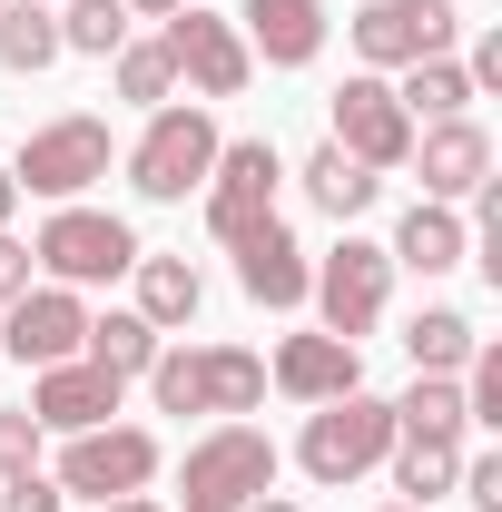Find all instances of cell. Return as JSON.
<instances>
[{
  "mask_svg": "<svg viewBox=\"0 0 502 512\" xmlns=\"http://www.w3.org/2000/svg\"><path fill=\"white\" fill-rule=\"evenodd\" d=\"M30 256L60 276V286H109V276H128L138 266V237H128V217H99V207H60L40 237H30Z\"/></svg>",
  "mask_w": 502,
  "mask_h": 512,
  "instance_id": "8992f818",
  "label": "cell"
},
{
  "mask_svg": "<svg viewBox=\"0 0 502 512\" xmlns=\"http://www.w3.org/2000/svg\"><path fill=\"white\" fill-rule=\"evenodd\" d=\"M109 414H119V375H99L89 355L30 375V424H40V434H89V424H109Z\"/></svg>",
  "mask_w": 502,
  "mask_h": 512,
  "instance_id": "9a60e30c",
  "label": "cell"
},
{
  "mask_svg": "<svg viewBox=\"0 0 502 512\" xmlns=\"http://www.w3.org/2000/svg\"><path fill=\"white\" fill-rule=\"evenodd\" d=\"M276 188H286L276 138H237V148H217V168H207V227L237 247L247 227H266V217H276Z\"/></svg>",
  "mask_w": 502,
  "mask_h": 512,
  "instance_id": "ba28073f",
  "label": "cell"
},
{
  "mask_svg": "<svg viewBox=\"0 0 502 512\" xmlns=\"http://www.w3.org/2000/svg\"><path fill=\"white\" fill-rule=\"evenodd\" d=\"M79 335H89L79 286H30V296H10V306H0V355H20L30 375H40V365H69V355H79Z\"/></svg>",
  "mask_w": 502,
  "mask_h": 512,
  "instance_id": "4fadbf2b",
  "label": "cell"
},
{
  "mask_svg": "<svg viewBox=\"0 0 502 512\" xmlns=\"http://www.w3.org/2000/svg\"><path fill=\"white\" fill-rule=\"evenodd\" d=\"M296 178H306V197L315 207H325V217H335V227H355V217H365V207H375V168H355V158H345V148H335V138H325V148H315L306 168H296Z\"/></svg>",
  "mask_w": 502,
  "mask_h": 512,
  "instance_id": "44dd1931",
  "label": "cell"
},
{
  "mask_svg": "<svg viewBox=\"0 0 502 512\" xmlns=\"http://www.w3.org/2000/svg\"><path fill=\"white\" fill-rule=\"evenodd\" d=\"M79 355H89V365H99V375H148V365H158V325L138 316V306H119V316H89V335H79Z\"/></svg>",
  "mask_w": 502,
  "mask_h": 512,
  "instance_id": "603a6c76",
  "label": "cell"
},
{
  "mask_svg": "<svg viewBox=\"0 0 502 512\" xmlns=\"http://www.w3.org/2000/svg\"><path fill=\"white\" fill-rule=\"evenodd\" d=\"M453 50V0H365L355 10V60L375 69H414V60H443Z\"/></svg>",
  "mask_w": 502,
  "mask_h": 512,
  "instance_id": "9c48e42d",
  "label": "cell"
},
{
  "mask_svg": "<svg viewBox=\"0 0 502 512\" xmlns=\"http://www.w3.org/2000/svg\"><path fill=\"white\" fill-rule=\"evenodd\" d=\"M306 276H315V256L286 237V217H266V227L237 237V286H247L256 306H276V316H286V306H306Z\"/></svg>",
  "mask_w": 502,
  "mask_h": 512,
  "instance_id": "2e32d148",
  "label": "cell"
},
{
  "mask_svg": "<svg viewBox=\"0 0 502 512\" xmlns=\"http://www.w3.org/2000/svg\"><path fill=\"white\" fill-rule=\"evenodd\" d=\"M119 99H128V109H168V99H178L168 40H128V50H119Z\"/></svg>",
  "mask_w": 502,
  "mask_h": 512,
  "instance_id": "f1b7e54d",
  "label": "cell"
},
{
  "mask_svg": "<svg viewBox=\"0 0 502 512\" xmlns=\"http://www.w3.org/2000/svg\"><path fill=\"white\" fill-rule=\"evenodd\" d=\"M188 512H247L256 493H276V444L256 424H217L188 444V473H178Z\"/></svg>",
  "mask_w": 502,
  "mask_h": 512,
  "instance_id": "277c9868",
  "label": "cell"
},
{
  "mask_svg": "<svg viewBox=\"0 0 502 512\" xmlns=\"http://www.w3.org/2000/svg\"><path fill=\"white\" fill-rule=\"evenodd\" d=\"M404 168H424V197L434 207H463V197L493 188V138L473 119H434V128H414V158Z\"/></svg>",
  "mask_w": 502,
  "mask_h": 512,
  "instance_id": "5bb4252c",
  "label": "cell"
},
{
  "mask_svg": "<svg viewBox=\"0 0 502 512\" xmlns=\"http://www.w3.org/2000/svg\"><path fill=\"white\" fill-rule=\"evenodd\" d=\"M50 60H60V10L50 0H0V69L40 79Z\"/></svg>",
  "mask_w": 502,
  "mask_h": 512,
  "instance_id": "d4e9b609",
  "label": "cell"
},
{
  "mask_svg": "<svg viewBox=\"0 0 502 512\" xmlns=\"http://www.w3.org/2000/svg\"><path fill=\"white\" fill-rule=\"evenodd\" d=\"M168 60H178V79H188L197 99H237L256 79V60H247V40H237V20H217V10H168Z\"/></svg>",
  "mask_w": 502,
  "mask_h": 512,
  "instance_id": "7c38bea8",
  "label": "cell"
},
{
  "mask_svg": "<svg viewBox=\"0 0 502 512\" xmlns=\"http://www.w3.org/2000/svg\"><path fill=\"white\" fill-rule=\"evenodd\" d=\"M40 444H50V434L30 424V404H20V414H0V483H20V473H40Z\"/></svg>",
  "mask_w": 502,
  "mask_h": 512,
  "instance_id": "f546056e",
  "label": "cell"
},
{
  "mask_svg": "<svg viewBox=\"0 0 502 512\" xmlns=\"http://www.w3.org/2000/svg\"><path fill=\"white\" fill-rule=\"evenodd\" d=\"M99 512H158V503H148V493H119V503H99Z\"/></svg>",
  "mask_w": 502,
  "mask_h": 512,
  "instance_id": "8d00e7d4",
  "label": "cell"
},
{
  "mask_svg": "<svg viewBox=\"0 0 502 512\" xmlns=\"http://www.w3.org/2000/svg\"><path fill=\"white\" fill-rule=\"evenodd\" d=\"M30 266H40V256H30L10 227H0V306H10V296H30Z\"/></svg>",
  "mask_w": 502,
  "mask_h": 512,
  "instance_id": "d6a6232c",
  "label": "cell"
},
{
  "mask_svg": "<svg viewBox=\"0 0 502 512\" xmlns=\"http://www.w3.org/2000/svg\"><path fill=\"white\" fill-rule=\"evenodd\" d=\"M394 434H443V444H463V384L453 375H414V394L394 404Z\"/></svg>",
  "mask_w": 502,
  "mask_h": 512,
  "instance_id": "4316f807",
  "label": "cell"
},
{
  "mask_svg": "<svg viewBox=\"0 0 502 512\" xmlns=\"http://www.w3.org/2000/svg\"><path fill=\"white\" fill-rule=\"evenodd\" d=\"M384 512H424V503H384Z\"/></svg>",
  "mask_w": 502,
  "mask_h": 512,
  "instance_id": "f35d334b",
  "label": "cell"
},
{
  "mask_svg": "<svg viewBox=\"0 0 502 512\" xmlns=\"http://www.w3.org/2000/svg\"><path fill=\"white\" fill-rule=\"evenodd\" d=\"M60 50H79V60H119V50H128V10H119V0H69V10H60Z\"/></svg>",
  "mask_w": 502,
  "mask_h": 512,
  "instance_id": "83f0119b",
  "label": "cell"
},
{
  "mask_svg": "<svg viewBox=\"0 0 502 512\" xmlns=\"http://www.w3.org/2000/svg\"><path fill=\"white\" fill-rule=\"evenodd\" d=\"M306 296H315V316H325V335L365 345V335L384 325V296H394V256H384L375 237H345L335 256H315Z\"/></svg>",
  "mask_w": 502,
  "mask_h": 512,
  "instance_id": "5b68a950",
  "label": "cell"
},
{
  "mask_svg": "<svg viewBox=\"0 0 502 512\" xmlns=\"http://www.w3.org/2000/svg\"><path fill=\"white\" fill-rule=\"evenodd\" d=\"M128 20H168V10H188V0H119Z\"/></svg>",
  "mask_w": 502,
  "mask_h": 512,
  "instance_id": "e575fe53",
  "label": "cell"
},
{
  "mask_svg": "<svg viewBox=\"0 0 502 512\" xmlns=\"http://www.w3.org/2000/svg\"><path fill=\"white\" fill-rule=\"evenodd\" d=\"M463 493L483 512H502V453H463Z\"/></svg>",
  "mask_w": 502,
  "mask_h": 512,
  "instance_id": "1f68e13d",
  "label": "cell"
},
{
  "mask_svg": "<svg viewBox=\"0 0 502 512\" xmlns=\"http://www.w3.org/2000/svg\"><path fill=\"white\" fill-rule=\"evenodd\" d=\"M247 512H296V503H286V493H256V503Z\"/></svg>",
  "mask_w": 502,
  "mask_h": 512,
  "instance_id": "74e56055",
  "label": "cell"
},
{
  "mask_svg": "<svg viewBox=\"0 0 502 512\" xmlns=\"http://www.w3.org/2000/svg\"><path fill=\"white\" fill-rule=\"evenodd\" d=\"M109 158H119V148H109V119H50V128H30V148H20L10 178H20L30 197H60L69 207L79 188L109 178Z\"/></svg>",
  "mask_w": 502,
  "mask_h": 512,
  "instance_id": "52a82bcc",
  "label": "cell"
},
{
  "mask_svg": "<svg viewBox=\"0 0 502 512\" xmlns=\"http://www.w3.org/2000/svg\"><path fill=\"white\" fill-rule=\"evenodd\" d=\"M266 375L286 384L296 404H335V394H355V384H365V355H355L345 335H286Z\"/></svg>",
  "mask_w": 502,
  "mask_h": 512,
  "instance_id": "e0dca14e",
  "label": "cell"
},
{
  "mask_svg": "<svg viewBox=\"0 0 502 512\" xmlns=\"http://www.w3.org/2000/svg\"><path fill=\"white\" fill-rule=\"evenodd\" d=\"M10 207H20V178H10V168H0V227H10Z\"/></svg>",
  "mask_w": 502,
  "mask_h": 512,
  "instance_id": "d590c367",
  "label": "cell"
},
{
  "mask_svg": "<svg viewBox=\"0 0 502 512\" xmlns=\"http://www.w3.org/2000/svg\"><path fill=\"white\" fill-rule=\"evenodd\" d=\"M384 453H394V404H375V394L355 384V394H335V404H315V414H306V444H296V463H306V483L345 493L355 473H375Z\"/></svg>",
  "mask_w": 502,
  "mask_h": 512,
  "instance_id": "7a4b0ae2",
  "label": "cell"
},
{
  "mask_svg": "<svg viewBox=\"0 0 502 512\" xmlns=\"http://www.w3.org/2000/svg\"><path fill=\"white\" fill-rule=\"evenodd\" d=\"M473 345H483V335H473V316H463V306H424V316L404 325L414 375H463V365H473Z\"/></svg>",
  "mask_w": 502,
  "mask_h": 512,
  "instance_id": "cb8c5ba5",
  "label": "cell"
},
{
  "mask_svg": "<svg viewBox=\"0 0 502 512\" xmlns=\"http://www.w3.org/2000/svg\"><path fill=\"white\" fill-rule=\"evenodd\" d=\"M69 493L50 483V473H20V483H0V512H60Z\"/></svg>",
  "mask_w": 502,
  "mask_h": 512,
  "instance_id": "4dcf8cb0",
  "label": "cell"
},
{
  "mask_svg": "<svg viewBox=\"0 0 502 512\" xmlns=\"http://www.w3.org/2000/svg\"><path fill=\"white\" fill-rule=\"evenodd\" d=\"M404 119L414 128H434V119H463V99H473V79H463V60H414L404 69Z\"/></svg>",
  "mask_w": 502,
  "mask_h": 512,
  "instance_id": "484cf974",
  "label": "cell"
},
{
  "mask_svg": "<svg viewBox=\"0 0 502 512\" xmlns=\"http://www.w3.org/2000/svg\"><path fill=\"white\" fill-rule=\"evenodd\" d=\"M247 30V60H266V69H306L315 50H325V0H247L237 10Z\"/></svg>",
  "mask_w": 502,
  "mask_h": 512,
  "instance_id": "ac0fdd59",
  "label": "cell"
},
{
  "mask_svg": "<svg viewBox=\"0 0 502 512\" xmlns=\"http://www.w3.org/2000/svg\"><path fill=\"white\" fill-rule=\"evenodd\" d=\"M384 256H394V266H414V276H453V266L473 256V237H463V217H453V207H434V197H414Z\"/></svg>",
  "mask_w": 502,
  "mask_h": 512,
  "instance_id": "d6986e66",
  "label": "cell"
},
{
  "mask_svg": "<svg viewBox=\"0 0 502 512\" xmlns=\"http://www.w3.org/2000/svg\"><path fill=\"white\" fill-rule=\"evenodd\" d=\"M384 463H394V493H404V503H424V512H434V493L463 483V444H443V434H394Z\"/></svg>",
  "mask_w": 502,
  "mask_h": 512,
  "instance_id": "7402d4cb",
  "label": "cell"
},
{
  "mask_svg": "<svg viewBox=\"0 0 502 512\" xmlns=\"http://www.w3.org/2000/svg\"><path fill=\"white\" fill-rule=\"evenodd\" d=\"M128 276H138V316L158 325V335H168V325H197L207 286H197V266H188V256H138Z\"/></svg>",
  "mask_w": 502,
  "mask_h": 512,
  "instance_id": "ffe728a7",
  "label": "cell"
},
{
  "mask_svg": "<svg viewBox=\"0 0 502 512\" xmlns=\"http://www.w3.org/2000/svg\"><path fill=\"white\" fill-rule=\"evenodd\" d=\"M148 473H158V434H138V424H89L60 453V493H89V503L148 493Z\"/></svg>",
  "mask_w": 502,
  "mask_h": 512,
  "instance_id": "30bf717a",
  "label": "cell"
},
{
  "mask_svg": "<svg viewBox=\"0 0 502 512\" xmlns=\"http://www.w3.org/2000/svg\"><path fill=\"white\" fill-rule=\"evenodd\" d=\"M325 109H335V148H345L355 168H375V178H384V168H404V158H414V119H404V99L384 89L375 69H365V79H345Z\"/></svg>",
  "mask_w": 502,
  "mask_h": 512,
  "instance_id": "8fae6325",
  "label": "cell"
},
{
  "mask_svg": "<svg viewBox=\"0 0 502 512\" xmlns=\"http://www.w3.org/2000/svg\"><path fill=\"white\" fill-rule=\"evenodd\" d=\"M217 148H227V138H217V119H207L197 99H188V109L168 99V109H148V138L128 148V188H138V197H158V207H178L188 188H207Z\"/></svg>",
  "mask_w": 502,
  "mask_h": 512,
  "instance_id": "3957f363",
  "label": "cell"
},
{
  "mask_svg": "<svg viewBox=\"0 0 502 512\" xmlns=\"http://www.w3.org/2000/svg\"><path fill=\"white\" fill-rule=\"evenodd\" d=\"M463 79H473V99H483V89H502V30H483V40H473Z\"/></svg>",
  "mask_w": 502,
  "mask_h": 512,
  "instance_id": "836d02e7",
  "label": "cell"
},
{
  "mask_svg": "<svg viewBox=\"0 0 502 512\" xmlns=\"http://www.w3.org/2000/svg\"><path fill=\"white\" fill-rule=\"evenodd\" d=\"M148 394H158V414H256L266 404V355H247V345H158Z\"/></svg>",
  "mask_w": 502,
  "mask_h": 512,
  "instance_id": "6da1fadb",
  "label": "cell"
}]
</instances>
